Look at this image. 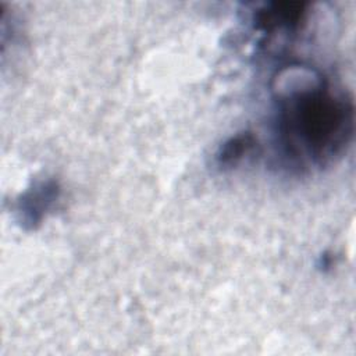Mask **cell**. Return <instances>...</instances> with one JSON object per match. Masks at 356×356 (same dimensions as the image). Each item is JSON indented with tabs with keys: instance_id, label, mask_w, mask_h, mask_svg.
Wrapping results in <instances>:
<instances>
[{
	"instance_id": "3",
	"label": "cell",
	"mask_w": 356,
	"mask_h": 356,
	"mask_svg": "<svg viewBox=\"0 0 356 356\" xmlns=\"http://www.w3.org/2000/svg\"><path fill=\"white\" fill-rule=\"evenodd\" d=\"M256 139L250 132H241L227 139L216 153V165L221 170H232L254 149Z\"/></svg>"
},
{
	"instance_id": "1",
	"label": "cell",
	"mask_w": 356,
	"mask_h": 356,
	"mask_svg": "<svg viewBox=\"0 0 356 356\" xmlns=\"http://www.w3.org/2000/svg\"><path fill=\"white\" fill-rule=\"evenodd\" d=\"M275 134L288 167H328L346 153L353 138L352 97L332 88L316 68L284 67L273 85Z\"/></svg>"
},
{
	"instance_id": "2",
	"label": "cell",
	"mask_w": 356,
	"mask_h": 356,
	"mask_svg": "<svg viewBox=\"0 0 356 356\" xmlns=\"http://www.w3.org/2000/svg\"><path fill=\"white\" fill-rule=\"evenodd\" d=\"M61 195L60 184L53 179L33 182L17 200V221L25 229H35L54 209Z\"/></svg>"
}]
</instances>
